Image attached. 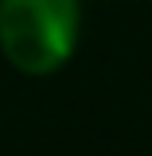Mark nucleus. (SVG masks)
<instances>
[{"instance_id": "obj_1", "label": "nucleus", "mask_w": 152, "mask_h": 156, "mask_svg": "<svg viewBox=\"0 0 152 156\" xmlns=\"http://www.w3.org/2000/svg\"><path fill=\"white\" fill-rule=\"evenodd\" d=\"M79 0H0V45L24 73H52L69 59Z\"/></svg>"}]
</instances>
